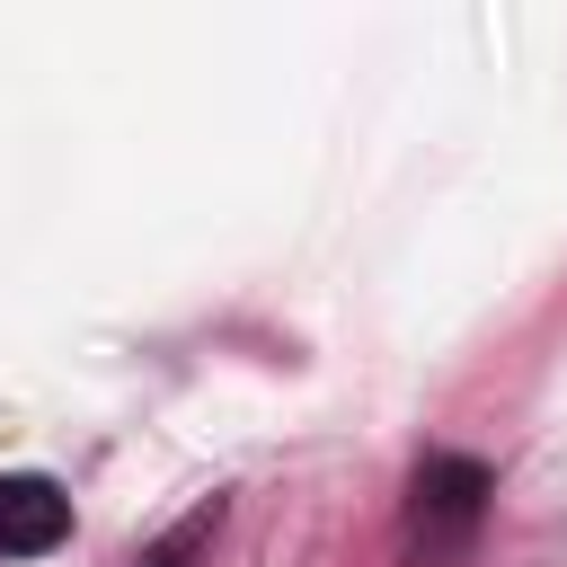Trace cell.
<instances>
[{"mask_svg":"<svg viewBox=\"0 0 567 567\" xmlns=\"http://www.w3.org/2000/svg\"><path fill=\"white\" fill-rule=\"evenodd\" d=\"M71 540V496L35 470H9L0 478V558H44Z\"/></svg>","mask_w":567,"mask_h":567,"instance_id":"cell-1","label":"cell"},{"mask_svg":"<svg viewBox=\"0 0 567 567\" xmlns=\"http://www.w3.org/2000/svg\"><path fill=\"white\" fill-rule=\"evenodd\" d=\"M478 505H487V470L478 461H425L416 470V532H425V549L461 540L478 523Z\"/></svg>","mask_w":567,"mask_h":567,"instance_id":"cell-2","label":"cell"}]
</instances>
